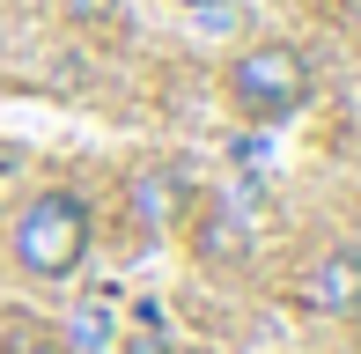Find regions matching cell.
<instances>
[{"instance_id": "cell-1", "label": "cell", "mask_w": 361, "mask_h": 354, "mask_svg": "<svg viewBox=\"0 0 361 354\" xmlns=\"http://www.w3.org/2000/svg\"><path fill=\"white\" fill-rule=\"evenodd\" d=\"M89 200H74V192H37V200L15 214V266L30 273V281H67V273L89 259Z\"/></svg>"}, {"instance_id": "cell-2", "label": "cell", "mask_w": 361, "mask_h": 354, "mask_svg": "<svg viewBox=\"0 0 361 354\" xmlns=\"http://www.w3.org/2000/svg\"><path fill=\"white\" fill-rule=\"evenodd\" d=\"M310 89H317L310 59L295 52V44H281V37L228 59V104H236L251 126H273V118H288V111H302Z\"/></svg>"}, {"instance_id": "cell-3", "label": "cell", "mask_w": 361, "mask_h": 354, "mask_svg": "<svg viewBox=\"0 0 361 354\" xmlns=\"http://www.w3.org/2000/svg\"><path fill=\"white\" fill-rule=\"evenodd\" d=\"M302 295L324 317H361V244H324L310 281H302Z\"/></svg>"}, {"instance_id": "cell-4", "label": "cell", "mask_w": 361, "mask_h": 354, "mask_svg": "<svg viewBox=\"0 0 361 354\" xmlns=\"http://www.w3.org/2000/svg\"><path fill=\"white\" fill-rule=\"evenodd\" d=\"M192 207V192L177 185V177H147V185H133V214L147 221V229H162V221H177Z\"/></svg>"}, {"instance_id": "cell-5", "label": "cell", "mask_w": 361, "mask_h": 354, "mask_svg": "<svg viewBox=\"0 0 361 354\" xmlns=\"http://www.w3.org/2000/svg\"><path fill=\"white\" fill-rule=\"evenodd\" d=\"M0 354H74L59 332H44L37 317H0Z\"/></svg>"}, {"instance_id": "cell-6", "label": "cell", "mask_w": 361, "mask_h": 354, "mask_svg": "<svg viewBox=\"0 0 361 354\" xmlns=\"http://www.w3.org/2000/svg\"><path fill=\"white\" fill-rule=\"evenodd\" d=\"M59 8H67L74 23H111V15H118V0H59Z\"/></svg>"}, {"instance_id": "cell-7", "label": "cell", "mask_w": 361, "mask_h": 354, "mask_svg": "<svg viewBox=\"0 0 361 354\" xmlns=\"http://www.w3.org/2000/svg\"><path fill=\"white\" fill-rule=\"evenodd\" d=\"M126 354H162V340L155 332H126Z\"/></svg>"}, {"instance_id": "cell-8", "label": "cell", "mask_w": 361, "mask_h": 354, "mask_svg": "<svg viewBox=\"0 0 361 354\" xmlns=\"http://www.w3.org/2000/svg\"><path fill=\"white\" fill-rule=\"evenodd\" d=\"M185 8H221V0H185Z\"/></svg>"}]
</instances>
